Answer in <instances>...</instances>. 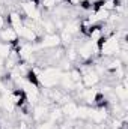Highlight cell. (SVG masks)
I'll return each instance as SVG.
<instances>
[{
  "instance_id": "obj_5",
  "label": "cell",
  "mask_w": 128,
  "mask_h": 129,
  "mask_svg": "<svg viewBox=\"0 0 128 129\" xmlns=\"http://www.w3.org/2000/svg\"><path fill=\"white\" fill-rule=\"evenodd\" d=\"M62 113H63V117H68L69 120L72 119H77V110H78V104H75L74 101H68L62 104Z\"/></svg>"
},
{
  "instance_id": "obj_1",
  "label": "cell",
  "mask_w": 128,
  "mask_h": 129,
  "mask_svg": "<svg viewBox=\"0 0 128 129\" xmlns=\"http://www.w3.org/2000/svg\"><path fill=\"white\" fill-rule=\"evenodd\" d=\"M77 54H78V60L89 62L94 59L95 54H98V47H96V44L91 42V41L81 42L80 47H77Z\"/></svg>"
},
{
  "instance_id": "obj_11",
  "label": "cell",
  "mask_w": 128,
  "mask_h": 129,
  "mask_svg": "<svg viewBox=\"0 0 128 129\" xmlns=\"http://www.w3.org/2000/svg\"><path fill=\"white\" fill-rule=\"evenodd\" d=\"M18 129H30L29 122H26V120H20V122H18Z\"/></svg>"
},
{
  "instance_id": "obj_9",
  "label": "cell",
  "mask_w": 128,
  "mask_h": 129,
  "mask_svg": "<svg viewBox=\"0 0 128 129\" xmlns=\"http://www.w3.org/2000/svg\"><path fill=\"white\" fill-rule=\"evenodd\" d=\"M60 0H39V3H41V6H42L44 11H53V9H56V6H57Z\"/></svg>"
},
{
  "instance_id": "obj_6",
  "label": "cell",
  "mask_w": 128,
  "mask_h": 129,
  "mask_svg": "<svg viewBox=\"0 0 128 129\" xmlns=\"http://www.w3.org/2000/svg\"><path fill=\"white\" fill-rule=\"evenodd\" d=\"M24 24V18H23V15L20 14V11H11L9 14H8V26L9 27H12V29H18V27H21Z\"/></svg>"
},
{
  "instance_id": "obj_4",
  "label": "cell",
  "mask_w": 128,
  "mask_h": 129,
  "mask_svg": "<svg viewBox=\"0 0 128 129\" xmlns=\"http://www.w3.org/2000/svg\"><path fill=\"white\" fill-rule=\"evenodd\" d=\"M8 99L9 102L14 105V107H20L24 101H26V93L21 90V89H12L9 93H8Z\"/></svg>"
},
{
  "instance_id": "obj_7",
  "label": "cell",
  "mask_w": 128,
  "mask_h": 129,
  "mask_svg": "<svg viewBox=\"0 0 128 129\" xmlns=\"http://www.w3.org/2000/svg\"><path fill=\"white\" fill-rule=\"evenodd\" d=\"M113 95H115V98L118 99V102H127V99H128V86L124 84V83H121V81H118L116 86L113 87Z\"/></svg>"
},
{
  "instance_id": "obj_8",
  "label": "cell",
  "mask_w": 128,
  "mask_h": 129,
  "mask_svg": "<svg viewBox=\"0 0 128 129\" xmlns=\"http://www.w3.org/2000/svg\"><path fill=\"white\" fill-rule=\"evenodd\" d=\"M59 38H60V45H62L63 48L74 45V36H72L71 33H68L66 30H63V29L59 33Z\"/></svg>"
},
{
  "instance_id": "obj_10",
  "label": "cell",
  "mask_w": 128,
  "mask_h": 129,
  "mask_svg": "<svg viewBox=\"0 0 128 129\" xmlns=\"http://www.w3.org/2000/svg\"><path fill=\"white\" fill-rule=\"evenodd\" d=\"M36 129H54V123H51L50 120H42V122H39Z\"/></svg>"
},
{
  "instance_id": "obj_3",
  "label": "cell",
  "mask_w": 128,
  "mask_h": 129,
  "mask_svg": "<svg viewBox=\"0 0 128 129\" xmlns=\"http://www.w3.org/2000/svg\"><path fill=\"white\" fill-rule=\"evenodd\" d=\"M20 41V38H18V33L15 29H12V27H5L3 30H0V42H3V44H9V45H14V44H17Z\"/></svg>"
},
{
  "instance_id": "obj_2",
  "label": "cell",
  "mask_w": 128,
  "mask_h": 129,
  "mask_svg": "<svg viewBox=\"0 0 128 129\" xmlns=\"http://www.w3.org/2000/svg\"><path fill=\"white\" fill-rule=\"evenodd\" d=\"M38 42H39V47H41V48H47V50H54V48H57V47H62V45H60L59 33L42 35ZM38 42H36V44H38Z\"/></svg>"
}]
</instances>
